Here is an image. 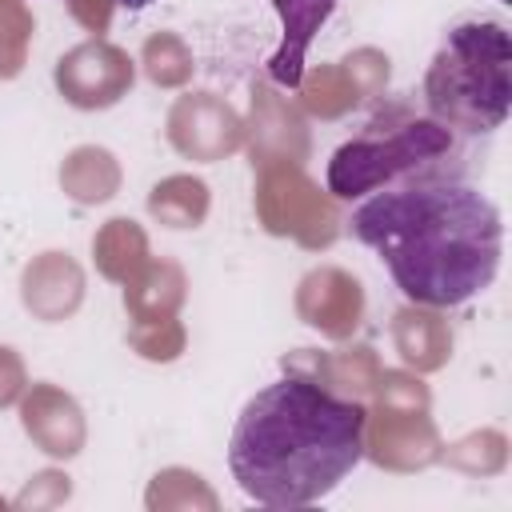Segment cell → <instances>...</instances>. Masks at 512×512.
<instances>
[{"mask_svg":"<svg viewBox=\"0 0 512 512\" xmlns=\"http://www.w3.org/2000/svg\"><path fill=\"white\" fill-rule=\"evenodd\" d=\"M124 4H144V0H124Z\"/></svg>","mask_w":512,"mask_h":512,"instance_id":"8992f818","label":"cell"},{"mask_svg":"<svg viewBox=\"0 0 512 512\" xmlns=\"http://www.w3.org/2000/svg\"><path fill=\"white\" fill-rule=\"evenodd\" d=\"M456 160H460L456 132L436 124L428 112L412 116L404 108H388L328 156L324 180L336 200H364L368 192L388 188L396 180L436 168H456Z\"/></svg>","mask_w":512,"mask_h":512,"instance_id":"277c9868","label":"cell"},{"mask_svg":"<svg viewBox=\"0 0 512 512\" xmlns=\"http://www.w3.org/2000/svg\"><path fill=\"white\" fill-rule=\"evenodd\" d=\"M364 428L368 408L360 400L284 376L260 388L232 424V480L264 508L316 504L364 460Z\"/></svg>","mask_w":512,"mask_h":512,"instance_id":"7a4b0ae2","label":"cell"},{"mask_svg":"<svg viewBox=\"0 0 512 512\" xmlns=\"http://www.w3.org/2000/svg\"><path fill=\"white\" fill-rule=\"evenodd\" d=\"M348 232L376 252L400 296L424 308H460L480 296L504 252L500 208L464 180L460 164L368 192Z\"/></svg>","mask_w":512,"mask_h":512,"instance_id":"6da1fadb","label":"cell"},{"mask_svg":"<svg viewBox=\"0 0 512 512\" xmlns=\"http://www.w3.org/2000/svg\"><path fill=\"white\" fill-rule=\"evenodd\" d=\"M424 112L456 136H488L504 128L512 108V40L500 20L472 16L444 32L428 60Z\"/></svg>","mask_w":512,"mask_h":512,"instance_id":"3957f363","label":"cell"},{"mask_svg":"<svg viewBox=\"0 0 512 512\" xmlns=\"http://www.w3.org/2000/svg\"><path fill=\"white\" fill-rule=\"evenodd\" d=\"M276 4V16H280V44L276 52L268 56V76L296 92L300 80H304V56H308V44L316 40V32L328 24L336 0H272Z\"/></svg>","mask_w":512,"mask_h":512,"instance_id":"5b68a950","label":"cell"}]
</instances>
